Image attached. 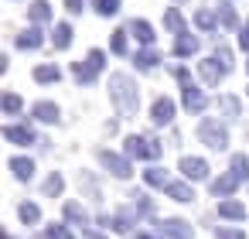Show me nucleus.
<instances>
[{
    "mask_svg": "<svg viewBox=\"0 0 249 239\" xmlns=\"http://www.w3.org/2000/svg\"><path fill=\"white\" fill-rule=\"evenodd\" d=\"M113 103L120 106V110H126V113H133L137 110V89H133V82H130V75H113Z\"/></svg>",
    "mask_w": 249,
    "mask_h": 239,
    "instance_id": "f257e3e1",
    "label": "nucleus"
},
{
    "mask_svg": "<svg viewBox=\"0 0 249 239\" xmlns=\"http://www.w3.org/2000/svg\"><path fill=\"white\" fill-rule=\"evenodd\" d=\"M198 137H201L208 147H215V150H218V147H225V140H229V137H225V130H222L215 120H205V123L198 127Z\"/></svg>",
    "mask_w": 249,
    "mask_h": 239,
    "instance_id": "f03ea898",
    "label": "nucleus"
},
{
    "mask_svg": "<svg viewBox=\"0 0 249 239\" xmlns=\"http://www.w3.org/2000/svg\"><path fill=\"white\" fill-rule=\"evenodd\" d=\"M150 120H154L157 127L171 123V120H174V103H171V99H164V96H157V99H154V106H150Z\"/></svg>",
    "mask_w": 249,
    "mask_h": 239,
    "instance_id": "7ed1b4c3",
    "label": "nucleus"
},
{
    "mask_svg": "<svg viewBox=\"0 0 249 239\" xmlns=\"http://www.w3.org/2000/svg\"><path fill=\"white\" fill-rule=\"evenodd\" d=\"M181 174L188 181H201V178H208V164L201 157H181Z\"/></svg>",
    "mask_w": 249,
    "mask_h": 239,
    "instance_id": "20e7f679",
    "label": "nucleus"
},
{
    "mask_svg": "<svg viewBox=\"0 0 249 239\" xmlns=\"http://www.w3.org/2000/svg\"><path fill=\"white\" fill-rule=\"evenodd\" d=\"M4 137L11 140V144H31L35 140V133H31V127H4Z\"/></svg>",
    "mask_w": 249,
    "mask_h": 239,
    "instance_id": "39448f33",
    "label": "nucleus"
},
{
    "mask_svg": "<svg viewBox=\"0 0 249 239\" xmlns=\"http://www.w3.org/2000/svg\"><path fill=\"white\" fill-rule=\"evenodd\" d=\"M11 167H14L18 181H31V174H35V161H28V157H11Z\"/></svg>",
    "mask_w": 249,
    "mask_h": 239,
    "instance_id": "423d86ee",
    "label": "nucleus"
},
{
    "mask_svg": "<svg viewBox=\"0 0 249 239\" xmlns=\"http://www.w3.org/2000/svg\"><path fill=\"white\" fill-rule=\"evenodd\" d=\"M31 113H35L41 123H55V120H58V106H55V103H35Z\"/></svg>",
    "mask_w": 249,
    "mask_h": 239,
    "instance_id": "0eeeda50",
    "label": "nucleus"
},
{
    "mask_svg": "<svg viewBox=\"0 0 249 239\" xmlns=\"http://www.w3.org/2000/svg\"><path fill=\"white\" fill-rule=\"evenodd\" d=\"M235 188H239V178H235V174H222L218 181H212V191H215V195H232Z\"/></svg>",
    "mask_w": 249,
    "mask_h": 239,
    "instance_id": "6e6552de",
    "label": "nucleus"
},
{
    "mask_svg": "<svg viewBox=\"0 0 249 239\" xmlns=\"http://www.w3.org/2000/svg\"><path fill=\"white\" fill-rule=\"evenodd\" d=\"M103 161H106V167H113V174H120V178L130 174V161H123L116 154H106V150H103Z\"/></svg>",
    "mask_w": 249,
    "mask_h": 239,
    "instance_id": "1a4fd4ad",
    "label": "nucleus"
},
{
    "mask_svg": "<svg viewBox=\"0 0 249 239\" xmlns=\"http://www.w3.org/2000/svg\"><path fill=\"white\" fill-rule=\"evenodd\" d=\"M184 106L195 110V113H201V110H205V96H201L195 86H188V89H184Z\"/></svg>",
    "mask_w": 249,
    "mask_h": 239,
    "instance_id": "9d476101",
    "label": "nucleus"
},
{
    "mask_svg": "<svg viewBox=\"0 0 249 239\" xmlns=\"http://www.w3.org/2000/svg\"><path fill=\"white\" fill-rule=\"evenodd\" d=\"M130 31H133V38H140L143 45H154V31H150V24H147V21H133V24H130Z\"/></svg>",
    "mask_w": 249,
    "mask_h": 239,
    "instance_id": "9b49d317",
    "label": "nucleus"
},
{
    "mask_svg": "<svg viewBox=\"0 0 249 239\" xmlns=\"http://www.w3.org/2000/svg\"><path fill=\"white\" fill-rule=\"evenodd\" d=\"M167 195H171L174 202H191V198H195V188H188V184L178 181V184H167Z\"/></svg>",
    "mask_w": 249,
    "mask_h": 239,
    "instance_id": "f8f14e48",
    "label": "nucleus"
},
{
    "mask_svg": "<svg viewBox=\"0 0 249 239\" xmlns=\"http://www.w3.org/2000/svg\"><path fill=\"white\" fill-rule=\"evenodd\" d=\"M35 79H38V82H58L62 72H58L55 65H38V69H35Z\"/></svg>",
    "mask_w": 249,
    "mask_h": 239,
    "instance_id": "ddd939ff",
    "label": "nucleus"
},
{
    "mask_svg": "<svg viewBox=\"0 0 249 239\" xmlns=\"http://www.w3.org/2000/svg\"><path fill=\"white\" fill-rule=\"evenodd\" d=\"M218 215H225V219H246V208L239 202H222L218 205Z\"/></svg>",
    "mask_w": 249,
    "mask_h": 239,
    "instance_id": "4468645a",
    "label": "nucleus"
},
{
    "mask_svg": "<svg viewBox=\"0 0 249 239\" xmlns=\"http://www.w3.org/2000/svg\"><path fill=\"white\" fill-rule=\"evenodd\" d=\"M164 232H167V236H174V239H188V222L171 219V222H164Z\"/></svg>",
    "mask_w": 249,
    "mask_h": 239,
    "instance_id": "2eb2a0df",
    "label": "nucleus"
},
{
    "mask_svg": "<svg viewBox=\"0 0 249 239\" xmlns=\"http://www.w3.org/2000/svg\"><path fill=\"white\" fill-rule=\"evenodd\" d=\"M72 45V28L69 24H58L55 28V48H69Z\"/></svg>",
    "mask_w": 249,
    "mask_h": 239,
    "instance_id": "dca6fc26",
    "label": "nucleus"
},
{
    "mask_svg": "<svg viewBox=\"0 0 249 239\" xmlns=\"http://www.w3.org/2000/svg\"><path fill=\"white\" fill-rule=\"evenodd\" d=\"M143 181L154 184V188H164V184H167V174H164L160 167H150V171H143Z\"/></svg>",
    "mask_w": 249,
    "mask_h": 239,
    "instance_id": "f3484780",
    "label": "nucleus"
},
{
    "mask_svg": "<svg viewBox=\"0 0 249 239\" xmlns=\"http://www.w3.org/2000/svg\"><path fill=\"white\" fill-rule=\"evenodd\" d=\"M232 174L235 178H249V157L246 154H235L232 157Z\"/></svg>",
    "mask_w": 249,
    "mask_h": 239,
    "instance_id": "a211bd4d",
    "label": "nucleus"
},
{
    "mask_svg": "<svg viewBox=\"0 0 249 239\" xmlns=\"http://www.w3.org/2000/svg\"><path fill=\"white\" fill-rule=\"evenodd\" d=\"M178 55H195L198 52V38H188V35H181V41H178V48H174Z\"/></svg>",
    "mask_w": 249,
    "mask_h": 239,
    "instance_id": "6ab92c4d",
    "label": "nucleus"
},
{
    "mask_svg": "<svg viewBox=\"0 0 249 239\" xmlns=\"http://www.w3.org/2000/svg\"><path fill=\"white\" fill-rule=\"evenodd\" d=\"M201 75H205V79H208V82L215 86V82H218V79L225 75V69H218V65H212V62H201Z\"/></svg>",
    "mask_w": 249,
    "mask_h": 239,
    "instance_id": "aec40b11",
    "label": "nucleus"
},
{
    "mask_svg": "<svg viewBox=\"0 0 249 239\" xmlns=\"http://www.w3.org/2000/svg\"><path fill=\"white\" fill-rule=\"evenodd\" d=\"M48 18H52V11H48V4H45V0L31 4V21H48Z\"/></svg>",
    "mask_w": 249,
    "mask_h": 239,
    "instance_id": "412c9836",
    "label": "nucleus"
},
{
    "mask_svg": "<svg viewBox=\"0 0 249 239\" xmlns=\"http://www.w3.org/2000/svg\"><path fill=\"white\" fill-rule=\"evenodd\" d=\"M18 45H21V48H38V45H41V38H38V31L31 28V31H24V35L18 38Z\"/></svg>",
    "mask_w": 249,
    "mask_h": 239,
    "instance_id": "4be33fe9",
    "label": "nucleus"
},
{
    "mask_svg": "<svg viewBox=\"0 0 249 239\" xmlns=\"http://www.w3.org/2000/svg\"><path fill=\"white\" fill-rule=\"evenodd\" d=\"M4 110H7V113L14 116V113L21 110V96H14V92H7V96H4Z\"/></svg>",
    "mask_w": 249,
    "mask_h": 239,
    "instance_id": "5701e85b",
    "label": "nucleus"
},
{
    "mask_svg": "<svg viewBox=\"0 0 249 239\" xmlns=\"http://www.w3.org/2000/svg\"><path fill=\"white\" fill-rule=\"evenodd\" d=\"M120 11V0H99V14L103 18H109V14H116Z\"/></svg>",
    "mask_w": 249,
    "mask_h": 239,
    "instance_id": "b1692460",
    "label": "nucleus"
},
{
    "mask_svg": "<svg viewBox=\"0 0 249 239\" xmlns=\"http://www.w3.org/2000/svg\"><path fill=\"white\" fill-rule=\"evenodd\" d=\"M215 239H246V232H239V229H215Z\"/></svg>",
    "mask_w": 249,
    "mask_h": 239,
    "instance_id": "393cba45",
    "label": "nucleus"
},
{
    "mask_svg": "<svg viewBox=\"0 0 249 239\" xmlns=\"http://www.w3.org/2000/svg\"><path fill=\"white\" fill-rule=\"evenodd\" d=\"M113 52H116V55L126 52V31H116V38H113Z\"/></svg>",
    "mask_w": 249,
    "mask_h": 239,
    "instance_id": "a878e982",
    "label": "nucleus"
},
{
    "mask_svg": "<svg viewBox=\"0 0 249 239\" xmlns=\"http://www.w3.org/2000/svg\"><path fill=\"white\" fill-rule=\"evenodd\" d=\"M45 191H48V195H58V191H62V178H58V174H52V178L45 181Z\"/></svg>",
    "mask_w": 249,
    "mask_h": 239,
    "instance_id": "bb28decb",
    "label": "nucleus"
},
{
    "mask_svg": "<svg viewBox=\"0 0 249 239\" xmlns=\"http://www.w3.org/2000/svg\"><path fill=\"white\" fill-rule=\"evenodd\" d=\"M21 219L24 222H38V205H21Z\"/></svg>",
    "mask_w": 249,
    "mask_h": 239,
    "instance_id": "cd10ccee",
    "label": "nucleus"
},
{
    "mask_svg": "<svg viewBox=\"0 0 249 239\" xmlns=\"http://www.w3.org/2000/svg\"><path fill=\"white\" fill-rule=\"evenodd\" d=\"M137 62H140V69H154L157 55H154V52H143V55H137Z\"/></svg>",
    "mask_w": 249,
    "mask_h": 239,
    "instance_id": "c85d7f7f",
    "label": "nucleus"
},
{
    "mask_svg": "<svg viewBox=\"0 0 249 239\" xmlns=\"http://www.w3.org/2000/svg\"><path fill=\"white\" fill-rule=\"evenodd\" d=\"M65 4H69L72 14H82V0H65Z\"/></svg>",
    "mask_w": 249,
    "mask_h": 239,
    "instance_id": "c756f323",
    "label": "nucleus"
},
{
    "mask_svg": "<svg viewBox=\"0 0 249 239\" xmlns=\"http://www.w3.org/2000/svg\"><path fill=\"white\" fill-rule=\"evenodd\" d=\"M239 45H242V48H249V28H242V35H239Z\"/></svg>",
    "mask_w": 249,
    "mask_h": 239,
    "instance_id": "7c9ffc66",
    "label": "nucleus"
}]
</instances>
